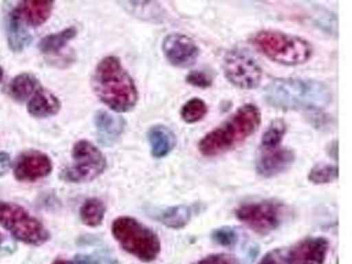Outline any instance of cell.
Returning <instances> with one entry per match:
<instances>
[{
  "instance_id": "cell-17",
  "label": "cell",
  "mask_w": 352,
  "mask_h": 264,
  "mask_svg": "<svg viewBox=\"0 0 352 264\" xmlns=\"http://www.w3.org/2000/svg\"><path fill=\"white\" fill-rule=\"evenodd\" d=\"M60 100L50 91L41 87L28 103V111L34 118H43L58 114Z\"/></svg>"
},
{
  "instance_id": "cell-5",
  "label": "cell",
  "mask_w": 352,
  "mask_h": 264,
  "mask_svg": "<svg viewBox=\"0 0 352 264\" xmlns=\"http://www.w3.org/2000/svg\"><path fill=\"white\" fill-rule=\"evenodd\" d=\"M111 232L122 250L144 263L153 262L162 250L158 235L131 217L122 216L113 222Z\"/></svg>"
},
{
  "instance_id": "cell-14",
  "label": "cell",
  "mask_w": 352,
  "mask_h": 264,
  "mask_svg": "<svg viewBox=\"0 0 352 264\" xmlns=\"http://www.w3.org/2000/svg\"><path fill=\"white\" fill-rule=\"evenodd\" d=\"M54 8L52 0H28L21 2L11 14L27 27H39L49 20Z\"/></svg>"
},
{
  "instance_id": "cell-19",
  "label": "cell",
  "mask_w": 352,
  "mask_h": 264,
  "mask_svg": "<svg viewBox=\"0 0 352 264\" xmlns=\"http://www.w3.org/2000/svg\"><path fill=\"white\" fill-rule=\"evenodd\" d=\"M8 45L14 52H21L32 42L33 37L28 32L26 25L10 14L6 26Z\"/></svg>"
},
{
  "instance_id": "cell-29",
  "label": "cell",
  "mask_w": 352,
  "mask_h": 264,
  "mask_svg": "<svg viewBox=\"0 0 352 264\" xmlns=\"http://www.w3.org/2000/svg\"><path fill=\"white\" fill-rule=\"evenodd\" d=\"M193 264H238L234 256L226 254H215L204 257Z\"/></svg>"
},
{
  "instance_id": "cell-7",
  "label": "cell",
  "mask_w": 352,
  "mask_h": 264,
  "mask_svg": "<svg viewBox=\"0 0 352 264\" xmlns=\"http://www.w3.org/2000/svg\"><path fill=\"white\" fill-rule=\"evenodd\" d=\"M72 157L71 166L63 172V178L66 181L83 184L98 178L105 171V156L89 141L80 140L75 144Z\"/></svg>"
},
{
  "instance_id": "cell-4",
  "label": "cell",
  "mask_w": 352,
  "mask_h": 264,
  "mask_svg": "<svg viewBox=\"0 0 352 264\" xmlns=\"http://www.w3.org/2000/svg\"><path fill=\"white\" fill-rule=\"evenodd\" d=\"M252 43L267 58L284 65L305 64L313 55V47L308 41L280 31H260L254 34Z\"/></svg>"
},
{
  "instance_id": "cell-33",
  "label": "cell",
  "mask_w": 352,
  "mask_h": 264,
  "mask_svg": "<svg viewBox=\"0 0 352 264\" xmlns=\"http://www.w3.org/2000/svg\"><path fill=\"white\" fill-rule=\"evenodd\" d=\"M52 264H72L70 262H68V261L64 260V259H56L54 261V263Z\"/></svg>"
},
{
  "instance_id": "cell-18",
  "label": "cell",
  "mask_w": 352,
  "mask_h": 264,
  "mask_svg": "<svg viewBox=\"0 0 352 264\" xmlns=\"http://www.w3.org/2000/svg\"><path fill=\"white\" fill-rule=\"evenodd\" d=\"M198 206H177L168 207L156 215V219L166 228L182 229L185 228L193 216L197 214Z\"/></svg>"
},
{
  "instance_id": "cell-20",
  "label": "cell",
  "mask_w": 352,
  "mask_h": 264,
  "mask_svg": "<svg viewBox=\"0 0 352 264\" xmlns=\"http://www.w3.org/2000/svg\"><path fill=\"white\" fill-rule=\"evenodd\" d=\"M40 81L30 74H21L12 80L9 92L17 102H23L31 98L40 89Z\"/></svg>"
},
{
  "instance_id": "cell-3",
  "label": "cell",
  "mask_w": 352,
  "mask_h": 264,
  "mask_svg": "<svg viewBox=\"0 0 352 264\" xmlns=\"http://www.w3.org/2000/svg\"><path fill=\"white\" fill-rule=\"evenodd\" d=\"M261 121V112L256 106H242L219 126L208 132L198 143V150L204 157L221 155L252 136Z\"/></svg>"
},
{
  "instance_id": "cell-11",
  "label": "cell",
  "mask_w": 352,
  "mask_h": 264,
  "mask_svg": "<svg viewBox=\"0 0 352 264\" xmlns=\"http://www.w3.org/2000/svg\"><path fill=\"white\" fill-rule=\"evenodd\" d=\"M52 168V160L46 153L30 150L19 156L15 162L14 175L18 181L32 182L48 176Z\"/></svg>"
},
{
  "instance_id": "cell-15",
  "label": "cell",
  "mask_w": 352,
  "mask_h": 264,
  "mask_svg": "<svg viewBox=\"0 0 352 264\" xmlns=\"http://www.w3.org/2000/svg\"><path fill=\"white\" fill-rule=\"evenodd\" d=\"M94 125L100 143L110 146L118 142L126 128V122L120 116L99 110L94 116Z\"/></svg>"
},
{
  "instance_id": "cell-31",
  "label": "cell",
  "mask_w": 352,
  "mask_h": 264,
  "mask_svg": "<svg viewBox=\"0 0 352 264\" xmlns=\"http://www.w3.org/2000/svg\"><path fill=\"white\" fill-rule=\"evenodd\" d=\"M10 168V155L8 153L0 152V176L5 175Z\"/></svg>"
},
{
  "instance_id": "cell-27",
  "label": "cell",
  "mask_w": 352,
  "mask_h": 264,
  "mask_svg": "<svg viewBox=\"0 0 352 264\" xmlns=\"http://www.w3.org/2000/svg\"><path fill=\"white\" fill-rule=\"evenodd\" d=\"M187 83L199 88H208L212 86L213 80L207 72L200 70L191 71L186 77Z\"/></svg>"
},
{
  "instance_id": "cell-32",
  "label": "cell",
  "mask_w": 352,
  "mask_h": 264,
  "mask_svg": "<svg viewBox=\"0 0 352 264\" xmlns=\"http://www.w3.org/2000/svg\"><path fill=\"white\" fill-rule=\"evenodd\" d=\"M329 153V155L333 157L335 160H338V141H334L329 144V149L328 150Z\"/></svg>"
},
{
  "instance_id": "cell-16",
  "label": "cell",
  "mask_w": 352,
  "mask_h": 264,
  "mask_svg": "<svg viewBox=\"0 0 352 264\" xmlns=\"http://www.w3.org/2000/svg\"><path fill=\"white\" fill-rule=\"evenodd\" d=\"M151 153L154 158L162 159L175 149L176 136L170 129L162 124L154 125L148 131Z\"/></svg>"
},
{
  "instance_id": "cell-30",
  "label": "cell",
  "mask_w": 352,
  "mask_h": 264,
  "mask_svg": "<svg viewBox=\"0 0 352 264\" xmlns=\"http://www.w3.org/2000/svg\"><path fill=\"white\" fill-rule=\"evenodd\" d=\"M282 261L281 251L274 250L270 251L264 256L258 264H280Z\"/></svg>"
},
{
  "instance_id": "cell-12",
  "label": "cell",
  "mask_w": 352,
  "mask_h": 264,
  "mask_svg": "<svg viewBox=\"0 0 352 264\" xmlns=\"http://www.w3.org/2000/svg\"><path fill=\"white\" fill-rule=\"evenodd\" d=\"M329 248L325 238H306L290 248L285 260L288 264H324Z\"/></svg>"
},
{
  "instance_id": "cell-28",
  "label": "cell",
  "mask_w": 352,
  "mask_h": 264,
  "mask_svg": "<svg viewBox=\"0 0 352 264\" xmlns=\"http://www.w3.org/2000/svg\"><path fill=\"white\" fill-rule=\"evenodd\" d=\"M72 264H120L118 260L110 258L109 256H87L80 254L75 258Z\"/></svg>"
},
{
  "instance_id": "cell-24",
  "label": "cell",
  "mask_w": 352,
  "mask_h": 264,
  "mask_svg": "<svg viewBox=\"0 0 352 264\" xmlns=\"http://www.w3.org/2000/svg\"><path fill=\"white\" fill-rule=\"evenodd\" d=\"M338 166L320 163L311 169L308 174V180L316 185L328 184L338 180Z\"/></svg>"
},
{
  "instance_id": "cell-21",
  "label": "cell",
  "mask_w": 352,
  "mask_h": 264,
  "mask_svg": "<svg viewBox=\"0 0 352 264\" xmlns=\"http://www.w3.org/2000/svg\"><path fill=\"white\" fill-rule=\"evenodd\" d=\"M77 34V28L70 27L60 32L49 34L40 41L39 50L43 54H58L72 39L76 37Z\"/></svg>"
},
{
  "instance_id": "cell-13",
  "label": "cell",
  "mask_w": 352,
  "mask_h": 264,
  "mask_svg": "<svg viewBox=\"0 0 352 264\" xmlns=\"http://www.w3.org/2000/svg\"><path fill=\"white\" fill-rule=\"evenodd\" d=\"M295 162L294 151L280 146L262 149L256 160V172L264 178H272L290 169Z\"/></svg>"
},
{
  "instance_id": "cell-23",
  "label": "cell",
  "mask_w": 352,
  "mask_h": 264,
  "mask_svg": "<svg viewBox=\"0 0 352 264\" xmlns=\"http://www.w3.org/2000/svg\"><path fill=\"white\" fill-rule=\"evenodd\" d=\"M286 132V124L282 119H276L265 132H264L261 141L262 149L274 148L280 146V144Z\"/></svg>"
},
{
  "instance_id": "cell-22",
  "label": "cell",
  "mask_w": 352,
  "mask_h": 264,
  "mask_svg": "<svg viewBox=\"0 0 352 264\" xmlns=\"http://www.w3.org/2000/svg\"><path fill=\"white\" fill-rule=\"evenodd\" d=\"M106 206L99 198L92 197L85 201L80 207V214L85 225L97 228L102 224L105 218Z\"/></svg>"
},
{
  "instance_id": "cell-6",
  "label": "cell",
  "mask_w": 352,
  "mask_h": 264,
  "mask_svg": "<svg viewBox=\"0 0 352 264\" xmlns=\"http://www.w3.org/2000/svg\"><path fill=\"white\" fill-rule=\"evenodd\" d=\"M0 226L25 244L40 246L50 238L49 231L38 219L14 203L0 201Z\"/></svg>"
},
{
  "instance_id": "cell-34",
  "label": "cell",
  "mask_w": 352,
  "mask_h": 264,
  "mask_svg": "<svg viewBox=\"0 0 352 264\" xmlns=\"http://www.w3.org/2000/svg\"><path fill=\"white\" fill-rule=\"evenodd\" d=\"M3 77H4V70H3L1 66H0V82H1Z\"/></svg>"
},
{
  "instance_id": "cell-26",
  "label": "cell",
  "mask_w": 352,
  "mask_h": 264,
  "mask_svg": "<svg viewBox=\"0 0 352 264\" xmlns=\"http://www.w3.org/2000/svg\"><path fill=\"white\" fill-rule=\"evenodd\" d=\"M212 238L215 243L223 247H232L237 243L238 235L234 229L224 226L213 231Z\"/></svg>"
},
{
  "instance_id": "cell-25",
  "label": "cell",
  "mask_w": 352,
  "mask_h": 264,
  "mask_svg": "<svg viewBox=\"0 0 352 264\" xmlns=\"http://www.w3.org/2000/svg\"><path fill=\"white\" fill-rule=\"evenodd\" d=\"M207 112H208V106L204 100L200 98H192L182 106L181 116L187 124H195L202 120Z\"/></svg>"
},
{
  "instance_id": "cell-2",
  "label": "cell",
  "mask_w": 352,
  "mask_h": 264,
  "mask_svg": "<svg viewBox=\"0 0 352 264\" xmlns=\"http://www.w3.org/2000/svg\"><path fill=\"white\" fill-rule=\"evenodd\" d=\"M92 84L94 93L113 111L128 112L137 104L136 85L116 56H107L97 65Z\"/></svg>"
},
{
  "instance_id": "cell-1",
  "label": "cell",
  "mask_w": 352,
  "mask_h": 264,
  "mask_svg": "<svg viewBox=\"0 0 352 264\" xmlns=\"http://www.w3.org/2000/svg\"><path fill=\"white\" fill-rule=\"evenodd\" d=\"M263 98L273 108L292 111L322 110L331 104L328 85L312 78H276L263 90Z\"/></svg>"
},
{
  "instance_id": "cell-35",
  "label": "cell",
  "mask_w": 352,
  "mask_h": 264,
  "mask_svg": "<svg viewBox=\"0 0 352 264\" xmlns=\"http://www.w3.org/2000/svg\"><path fill=\"white\" fill-rule=\"evenodd\" d=\"M1 241H2V234H0V242H1Z\"/></svg>"
},
{
  "instance_id": "cell-10",
  "label": "cell",
  "mask_w": 352,
  "mask_h": 264,
  "mask_svg": "<svg viewBox=\"0 0 352 264\" xmlns=\"http://www.w3.org/2000/svg\"><path fill=\"white\" fill-rule=\"evenodd\" d=\"M163 53L175 67L187 68L197 62L199 48L190 37L185 34L173 33L163 40Z\"/></svg>"
},
{
  "instance_id": "cell-9",
  "label": "cell",
  "mask_w": 352,
  "mask_h": 264,
  "mask_svg": "<svg viewBox=\"0 0 352 264\" xmlns=\"http://www.w3.org/2000/svg\"><path fill=\"white\" fill-rule=\"evenodd\" d=\"M222 66L229 82L241 89H254L262 80V68L246 50H230L226 53Z\"/></svg>"
},
{
  "instance_id": "cell-8",
  "label": "cell",
  "mask_w": 352,
  "mask_h": 264,
  "mask_svg": "<svg viewBox=\"0 0 352 264\" xmlns=\"http://www.w3.org/2000/svg\"><path fill=\"white\" fill-rule=\"evenodd\" d=\"M237 219L251 230L268 234L281 225L285 207L276 201L263 200L242 204L236 210Z\"/></svg>"
}]
</instances>
